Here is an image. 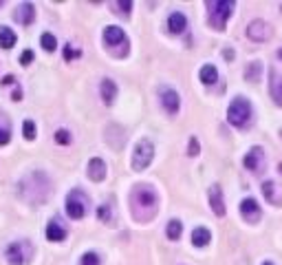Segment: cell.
<instances>
[{
	"mask_svg": "<svg viewBox=\"0 0 282 265\" xmlns=\"http://www.w3.org/2000/svg\"><path fill=\"white\" fill-rule=\"evenodd\" d=\"M130 210H132V217L137 221H141V223L152 221L157 210H159V197H157V192H154V188L148 184H137L132 188Z\"/></svg>",
	"mask_w": 282,
	"mask_h": 265,
	"instance_id": "cell-1",
	"label": "cell"
},
{
	"mask_svg": "<svg viewBox=\"0 0 282 265\" xmlns=\"http://www.w3.org/2000/svg\"><path fill=\"white\" fill-rule=\"evenodd\" d=\"M20 195L31 203H44L51 195V181L42 170H33L20 181Z\"/></svg>",
	"mask_w": 282,
	"mask_h": 265,
	"instance_id": "cell-2",
	"label": "cell"
},
{
	"mask_svg": "<svg viewBox=\"0 0 282 265\" xmlns=\"http://www.w3.org/2000/svg\"><path fill=\"white\" fill-rule=\"evenodd\" d=\"M236 9V3L234 0H209L207 3V16H209V25L214 27V29H225V22L231 14H234Z\"/></svg>",
	"mask_w": 282,
	"mask_h": 265,
	"instance_id": "cell-3",
	"label": "cell"
},
{
	"mask_svg": "<svg viewBox=\"0 0 282 265\" xmlns=\"http://www.w3.org/2000/svg\"><path fill=\"white\" fill-rule=\"evenodd\" d=\"M249 117H251V104L247 102L245 97H234V102H231L227 108L229 124L236 126V128H242V126H247Z\"/></svg>",
	"mask_w": 282,
	"mask_h": 265,
	"instance_id": "cell-4",
	"label": "cell"
},
{
	"mask_svg": "<svg viewBox=\"0 0 282 265\" xmlns=\"http://www.w3.org/2000/svg\"><path fill=\"white\" fill-rule=\"evenodd\" d=\"M86 210H88V197L80 188L71 190L69 197H66V214H69L71 219H84Z\"/></svg>",
	"mask_w": 282,
	"mask_h": 265,
	"instance_id": "cell-5",
	"label": "cell"
},
{
	"mask_svg": "<svg viewBox=\"0 0 282 265\" xmlns=\"http://www.w3.org/2000/svg\"><path fill=\"white\" fill-rule=\"evenodd\" d=\"M31 243L29 241H16V243H9L7 247H5V256H7V261L11 265H22L27 263L31 258Z\"/></svg>",
	"mask_w": 282,
	"mask_h": 265,
	"instance_id": "cell-6",
	"label": "cell"
},
{
	"mask_svg": "<svg viewBox=\"0 0 282 265\" xmlns=\"http://www.w3.org/2000/svg\"><path fill=\"white\" fill-rule=\"evenodd\" d=\"M154 157V146L150 140H141L135 146V153H132V168L135 170H146L150 166Z\"/></svg>",
	"mask_w": 282,
	"mask_h": 265,
	"instance_id": "cell-7",
	"label": "cell"
},
{
	"mask_svg": "<svg viewBox=\"0 0 282 265\" xmlns=\"http://www.w3.org/2000/svg\"><path fill=\"white\" fill-rule=\"evenodd\" d=\"M245 168L256 173V175L264 170V151L260 146H253L251 151L245 155Z\"/></svg>",
	"mask_w": 282,
	"mask_h": 265,
	"instance_id": "cell-8",
	"label": "cell"
},
{
	"mask_svg": "<svg viewBox=\"0 0 282 265\" xmlns=\"http://www.w3.org/2000/svg\"><path fill=\"white\" fill-rule=\"evenodd\" d=\"M247 36H249L253 42H264L271 36V27L264 20H251L249 27H247Z\"/></svg>",
	"mask_w": 282,
	"mask_h": 265,
	"instance_id": "cell-9",
	"label": "cell"
},
{
	"mask_svg": "<svg viewBox=\"0 0 282 265\" xmlns=\"http://www.w3.org/2000/svg\"><path fill=\"white\" fill-rule=\"evenodd\" d=\"M104 42H106V47L113 51L117 44H121V47H128V40H126V33L121 27H106L104 29Z\"/></svg>",
	"mask_w": 282,
	"mask_h": 265,
	"instance_id": "cell-10",
	"label": "cell"
},
{
	"mask_svg": "<svg viewBox=\"0 0 282 265\" xmlns=\"http://www.w3.org/2000/svg\"><path fill=\"white\" fill-rule=\"evenodd\" d=\"M161 104L163 108L168 110L170 115H176L179 113V106H181V99H179V93L170 86H163L161 88Z\"/></svg>",
	"mask_w": 282,
	"mask_h": 265,
	"instance_id": "cell-11",
	"label": "cell"
},
{
	"mask_svg": "<svg viewBox=\"0 0 282 265\" xmlns=\"http://www.w3.org/2000/svg\"><path fill=\"white\" fill-rule=\"evenodd\" d=\"M209 206H212V210H214V214H216V217H225L223 190H220V186H216V184L209 188Z\"/></svg>",
	"mask_w": 282,
	"mask_h": 265,
	"instance_id": "cell-12",
	"label": "cell"
},
{
	"mask_svg": "<svg viewBox=\"0 0 282 265\" xmlns=\"http://www.w3.org/2000/svg\"><path fill=\"white\" fill-rule=\"evenodd\" d=\"M262 195L269 203L273 206H282V186H278L275 181H264L262 184Z\"/></svg>",
	"mask_w": 282,
	"mask_h": 265,
	"instance_id": "cell-13",
	"label": "cell"
},
{
	"mask_svg": "<svg viewBox=\"0 0 282 265\" xmlns=\"http://www.w3.org/2000/svg\"><path fill=\"white\" fill-rule=\"evenodd\" d=\"M240 214L247 221H258V219H260V208H258L256 199H251V197L242 199V201H240Z\"/></svg>",
	"mask_w": 282,
	"mask_h": 265,
	"instance_id": "cell-14",
	"label": "cell"
},
{
	"mask_svg": "<svg viewBox=\"0 0 282 265\" xmlns=\"http://www.w3.org/2000/svg\"><path fill=\"white\" fill-rule=\"evenodd\" d=\"M88 177H91L93 181H104L106 179V162L99 157H93L91 162H88Z\"/></svg>",
	"mask_w": 282,
	"mask_h": 265,
	"instance_id": "cell-15",
	"label": "cell"
},
{
	"mask_svg": "<svg viewBox=\"0 0 282 265\" xmlns=\"http://www.w3.org/2000/svg\"><path fill=\"white\" fill-rule=\"evenodd\" d=\"M269 75H271V80H269V91H271V97H273V102L278 104V106H282V75L275 69L269 71Z\"/></svg>",
	"mask_w": 282,
	"mask_h": 265,
	"instance_id": "cell-16",
	"label": "cell"
},
{
	"mask_svg": "<svg viewBox=\"0 0 282 265\" xmlns=\"http://www.w3.org/2000/svg\"><path fill=\"white\" fill-rule=\"evenodd\" d=\"M16 20L20 22V25H31L33 20H36V7H33L31 3H22L18 9H16Z\"/></svg>",
	"mask_w": 282,
	"mask_h": 265,
	"instance_id": "cell-17",
	"label": "cell"
},
{
	"mask_svg": "<svg viewBox=\"0 0 282 265\" xmlns=\"http://www.w3.org/2000/svg\"><path fill=\"white\" fill-rule=\"evenodd\" d=\"M99 91H102V99L104 104H113L115 97H117V84H115L110 77L106 80H102V86H99Z\"/></svg>",
	"mask_w": 282,
	"mask_h": 265,
	"instance_id": "cell-18",
	"label": "cell"
},
{
	"mask_svg": "<svg viewBox=\"0 0 282 265\" xmlns=\"http://www.w3.org/2000/svg\"><path fill=\"white\" fill-rule=\"evenodd\" d=\"M185 27H187V18L181 14V11L170 14V18H168V29L170 31H172V33H183Z\"/></svg>",
	"mask_w": 282,
	"mask_h": 265,
	"instance_id": "cell-19",
	"label": "cell"
},
{
	"mask_svg": "<svg viewBox=\"0 0 282 265\" xmlns=\"http://www.w3.org/2000/svg\"><path fill=\"white\" fill-rule=\"evenodd\" d=\"M47 239L49 241H64L66 239V230L60 225L58 219L49 221V225H47Z\"/></svg>",
	"mask_w": 282,
	"mask_h": 265,
	"instance_id": "cell-20",
	"label": "cell"
},
{
	"mask_svg": "<svg viewBox=\"0 0 282 265\" xmlns=\"http://www.w3.org/2000/svg\"><path fill=\"white\" fill-rule=\"evenodd\" d=\"M209 239H212V232L207 228H194V232H192V243H194L196 247H205Z\"/></svg>",
	"mask_w": 282,
	"mask_h": 265,
	"instance_id": "cell-21",
	"label": "cell"
},
{
	"mask_svg": "<svg viewBox=\"0 0 282 265\" xmlns=\"http://www.w3.org/2000/svg\"><path fill=\"white\" fill-rule=\"evenodd\" d=\"M218 80V71H216V66H212V64H205L201 69V82L203 84H214V82Z\"/></svg>",
	"mask_w": 282,
	"mask_h": 265,
	"instance_id": "cell-22",
	"label": "cell"
},
{
	"mask_svg": "<svg viewBox=\"0 0 282 265\" xmlns=\"http://www.w3.org/2000/svg\"><path fill=\"white\" fill-rule=\"evenodd\" d=\"M9 140H11V126H9L7 117L0 113V146H7Z\"/></svg>",
	"mask_w": 282,
	"mask_h": 265,
	"instance_id": "cell-23",
	"label": "cell"
},
{
	"mask_svg": "<svg viewBox=\"0 0 282 265\" xmlns=\"http://www.w3.org/2000/svg\"><path fill=\"white\" fill-rule=\"evenodd\" d=\"M16 44V33L9 29V27H3L0 29V47L3 49H11Z\"/></svg>",
	"mask_w": 282,
	"mask_h": 265,
	"instance_id": "cell-24",
	"label": "cell"
},
{
	"mask_svg": "<svg viewBox=\"0 0 282 265\" xmlns=\"http://www.w3.org/2000/svg\"><path fill=\"white\" fill-rule=\"evenodd\" d=\"M181 232H183V223H181L179 219H172L168 223V228H165V234H168V239H172V241L179 239Z\"/></svg>",
	"mask_w": 282,
	"mask_h": 265,
	"instance_id": "cell-25",
	"label": "cell"
},
{
	"mask_svg": "<svg viewBox=\"0 0 282 265\" xmlns=\"http://www.w3.org/2000/svg\"><path fill=\"white\" fill-rule=\"evenodd\" d=\"M260 71H262L260 62H251V64L245 69V77H247L249 82H256V80H260Z\"/></svg>",
	"mask_w": 282,
	"mask_h": 265,
	"instance_id": "cell-26",
	"label": "cell"
},
{
	"mask_svg": "<svg viewBox=\"0 0 282 265\" xmlns=\"http://www.w3.org/2000/svg\"><path fill=\"white\" fill-rule=\"evenodd\" d=\"M97 219L108 223V221L113 219V206H110V203H102V206L97 208Z\"/></svg>",
	"mask_w": 282,
	"mask_h": 265,
	"instance_id": "cell-27",
	"label": "cell"
},
{
	"mask_svg": "<svg viewBox=\"0 0 282 265\" xmlns=\"http://www.w3.org/2000/svg\"><path fill=\"white\" fill-rule=\"evenodd\" d=\"M40 42H42V49H44V51H55V47H58V42H55V36H53V33H42Z\"/></svg>",
	"mask_w": 282,
	"mask_h": 265,
	"instance_id": "cell-28",
	"label": "cell"
},
{
	"mask_svg": "<svg viewBox=\"0 0 282 265\" xmlns=\"http://www.w3.org/2000/svg\"><path fill=\"white\" fill-rule=\"evenodd\" d=\"M22 132H25V140H33V137H36V124H33L31 119H25Z\"/></svg>",
	"mask_w": 282,
	"mask_h": 265,
	"instance_id": "cell-29",
	"label": "cell"
},
{
	"mask_svg": "<svg viewBox=\"0 0 282 265\" xmlns=\"http://www.w3.org/2000/svg\"><path fill=\"white\" fill-rule=\"evenodd\" d=\"M80 265H99V254L97 252H86L84 256H82Z\"/></svg>",
	"mask_w": 282,
	"mask_h": 265,
	"instance_id": "cell-30",
	"label": "cell"
},
{
	"mask_svg": "<svg viewBox=\"0 0 282 265\" xmlns=\"http://www.w3.org/2000/svg\"><path fill=\"white\" fill-rule=\"evenodd\" d=\"M55 142H58V144H71V132L64 130V128H60L58 132H55Z\"/></svg>",
	"mask_w": 282,
	"mask_h": 265,
	"instance_id": "cell-31",
	"label": "cell"
},
{
	"mask_svg": "<svg viewBox=\"0 0 282 265\" xmlns=\"http://www.w3.org/2000/svg\"><path fill=\"white\" fill-rule=\"evenodd\" d=\"M31 62H33V51H31V49H25L22 55H20V64L27 66V64H31Z\"/></svg>",
	"mask_w": 282,
	"mask_h": 265,
	"instance_id": "cell-32",
	"label": "cell"
},
{
	"mask_svg": "<svg viewBox=\"0 0 282 265\" xmlns=\"http://www.w3.org/2000/svg\"><path fill=\"white\" fill-rule=\"evenodd\" d=\"M115 7H119L121 14H130L132 3H130V0H119V3H115Z\"/></svg>",
	"mask_w": 282,
	"mask_h": 265,
	"instance_id": "cell-33",
	"label": "cell"
},
{
	"mask_svg": "<svg viewBox=\"0 0 282 265\" xmlns=\"http://www.w3.org/2000/svg\"><path fill=\"white\" fill-rule=\"evenodd\" d=\"M187 153H190L192 157H196V155H198V140H196V137H192V140H190V151H187Z\"/></svg>",
	"mask_w": 282,
	"mask_h": 265,
	"instance_id": "cell-34",
	"label": "cell"
},
{
	"mask_svg": "<svg viewBox=\"0 0 282 265\" xmlns=\"http://www.w3.org/2000/svg\"><path fill=\"white\" fill-rule=\"evenodd\" d=\"M66 58H73V55H80V53H77V51H73V49H71V47H66Z\"/></svg>",
	"mask_w": 282,
	"mask_h": 265,
	"instance_id": "cell-35",
	"label": "cell"
},
{
	"mask_svg": "<svg viewBox=\"0 0 282 265\" xmlns=\"http://www.w3.org/2000/svg\"><path fill=\"white\" fill-rule=\"evenodd\" d=\"M14 80H16L14 75H7V77H5V80H3V84H14Z\"/></svg>",
	"mask_w": 282,
	"mask_h": 265,
	"instance_id": "cell-36",
	"label": "cell"
},
{
	"mask_svg": "<svg viewBox=\"0 0 282 265\" xmlns=\"http://www.w3.org/2000/svg\"><path fill=\"white\" fill-rule=\"evenodd\" d=\"M262 265H273V263H271V261H264V263H262Z\"/></svg>",
	"mask_w": 282,
	"mask_h": 265,
	"instance_id": "cell-37",
	"label": "cell"
},
{
	"mask_svg": "<svg viewBox=\"0 0 282 265\" xmlns=\"http://www.w3.org/2000/svg\"><path fill=\"white\" fill-rule=\"evenodd\" d=\"M278 58H282V49H280V51H278Z\"/></svg>",
	"mask_w": 282,
	"mask_h": 265,
	"instance_id": "cell-38",
	"label": "cell"
},
{
	"mask_svg": "<svg viewBox=\"0 0 282 265\" xmlns=\"http://www.w3.org/2000/svg\"><path fill=\"white\" fill-rule=\"evenodd\" d=\"M278 168H280V173H282V164H280V166H278Z\"/></svg>",
	"mask_w": 282,
	"mask_h": 265,
	"instance_id": "cell-39",
	"label": "cell"
}]
</instances>
